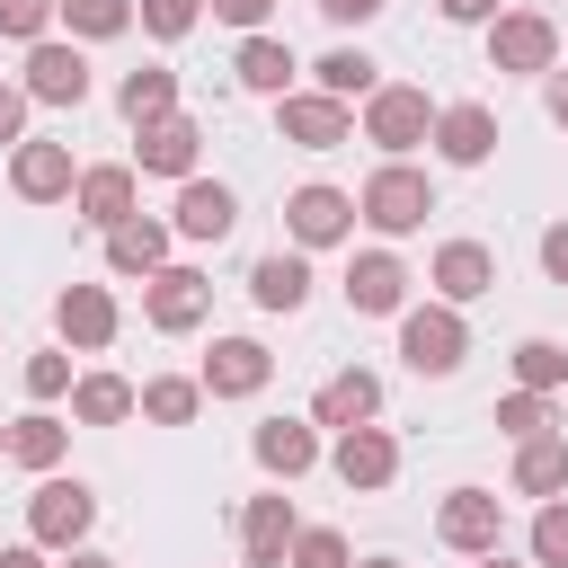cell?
<instances>
[{"mask_svg":"<svg viewBox=\"0 0 568 568\" xmlns=\"http://www.w3.org/2000/svg\"><path fill=\"white\" fill-rule=\"evenodd\" d=\"M355 213H364L373 231H390V240H399V231H417V222L435 213V186H426V178H417L408 160H390V169H373V178H364Z\"/></svg>","mask_w":568,"mask_h":568,"instance_id":"6da1fadb","label":"cell"},{"mask_svg":"<svg viewBox=\"0 0 568 568\" xmlns=\"http://www.w3.org/2000/svg\"><path fill=\"white\" fill-rule=\"evenodd\" d=\"M488 62L497 71H550L559 62V27L541 9H497L488 18Z\"/></svg>","mask_w":568,"mask_h":568,"instance_id":"7a4b0ae2","label":"cell"},{"mask_svg":"<svg viewBox=\"0 0 568 568\" xmlns=\"http://www.w3.org/2000/svg\"><path fill=\"white\" fill-rule=\"evenodd\" d=\"M89 524H98V497H89L80 479H44V488L27 497V532H36V550H71Z\"/></svg>","mask_w":568,"mask_h":568,"instance_id":"3957f363","label":"cell"},{"mask_svg":"<svg viewBox=\"0 0 568 568\" xmlns=\"http://www.w3.org/2000/svg\"><path fill=\"white\" fill-rule=\"evenodd\" d=\"M426 133H435L426 89H373V98H364V142H382L390 160H399V151H417Z\"/></svg>","mask_w":568,"mask_h":568,"instance_id":"277c9868","label":"cell"},{"mask_svg":"<svg viewBox=\"0 0 568 568\" xmlns=\"http://www.w3.org/2000/svg\"><path fill=\"white\" fill-rule=\"evenodd\" d=\"M462 346H470V328H462V311H453V302H426V311H408V320H399V355H408L417 373H453V364H462Z\"/></svg>","mask_w":568,"mask_h":568,"instance_id":"5b68a950","label":"cell"},{"mask_svg":"<svg viewBox=\"0 0 568 568\" xmlns=\"http://www.w3.org/2000/svg\"><path fill=\"white\" fill-rule=\"evenodd\" d=\"M275 124H284V142H302V151H337V142H355V115H346V98H328V89H311V98H275Z\"/></svg>","mask_w":568,"mask_h":568,"instance_id":"8992f818","label":"cell"},{"mask_svg":"<svg viewBox=\"0 0 568 568\" xmlns=\"http://www.w3.org/2000/svg\"><path fill=\"white\" fill-rule=\"evenodd\" d=\"M142 311H151V328H195L204 311H213V284L195 275V266H160V275H142Z\"/></svg>","mask_w":568,"mask_h":568,"instance_id":"52a82bcc","label":"cell"},{"mask_svg":"<svg viewBox=\"0 0 568 568\" xmlns=\"http://www.w3.org/2000/svg\"><path fill=\"white\" fill-rule=\"evenodd\" d=\"M284 231H293L302 248H328V240L355 231V195H337V186H293V195H284Z\"/></svg>","mask_w":568,"mask_h":568,"instance_id":"ba28073f","label":"cell"},{"mask_svg":"<svg viewBox=\"0 0 568 568\" xmlns=\"http://www.w3.org/2000/svg\"><path fill=\"white\" fill-rule=\"evenodd\" d=\"M293 497H248V515H240V568H284L293 559Z\"/></svg>","mask_w":568,"mask_h":568,"instance_id":"9c48e42d","label":"cell"},{"mask_svg":"<svg viewBox=\"0 0 568 568\" xmlns=\"http://www.w3.org/2000/svg\"><path fill=\"white\" fill-rule=\"evenodd\" d=\"M266 373H275V355H266L257 337H222V346L204 355V373H195V382H204L213 399H248V390H266Z\"/></svg>","mask_w":568,"mask_h":568,"instance_id":"30bf717a","label":"cell"},{"mask_svg":"<svg viewBox=\"0 0 568 568\" xmlns=\"http://www.w3.org/2000/svg\"><path fill=\"white\" fill-rule=\"evenodd\" d=\"M435 532H444L453 550H470V559H479V550H497V532H506V506H497L488 488H453V497H444V515H435Z\"/></svg>","mask_w":568,"mask_h":568,"instance_id":"8fae6325","label":"cell"},{"mask_svg":"<svg viewBox=\"0 0 568 568\" xmlns=\"http://www.w3.org/2000/svg\"><path fill=\"white\" fill-rule=\"evenodd\" d=\"M27 98H44V106H80V98H89V62H80V44H27Z\"/></svg>","mask_w":568,"mask_h":568,"instance_id":"7c38bea8","label":"cell"},{"mask_svg":"<svg viewBox=\"0 0 568 568\" xmlns=\"http://www.w3.org/2000/svg\"><path fill=\"white\" fill-rule=\"evenodd\" d=\"M195 151H204V124H195V115H160V124H142V142H133V160H142L151 178H186Z\"/></svg>","mask_w":568,"mask_h":568,"instance_id":"4fadbf2b","label":"cell"},{"mask_svg":"<svg viewBox=\"0 0 568 568\" xmlns=\"http://www.w3.org/2000/svg\"><path fill=\"white\" fill-rule=\"evenodd\" d=\"M373 408H382V382L355 364V373H328V382H320L311 426H337V435H346V426H373Z\"/></svg>","mask_w":568,"mask_h":568,"instance_id":"5bb4252c","label":"cell"},{"mask_svg":"<svg viewBox=\"0 0 568 568\" xmlns=\"http://www.w3.org/2000/svg\"><path fill=\"white\" fill-rule=\"evenodd\" d=\"M337 479H346V488H390V479H399V444H390L382 426H346V435H337Z\"/></svg>","mask_w":568,"mask_h":568,"instance_id":"9a60e30c","label":"cell"},{"mask_svg":"<svg viewBox=\"0 0 568 568\" xmlns=\"http://www.w3.org/2000/svg\"><path fill=\"white\" fill-rule=\"evenodd\" d=\"M9 186H18L27 204H53V195H71L80 178H71V151H62V142H18V160H9Z\"/></svg>","mask_w":568,"mask_h":568,"instance_id":"2e32d148","label":"cell"},{"mask_svg":"<svg viewBox=\"0 0 568 568\" xmlns=\"http://www.w3.org/2000/svg\"><path fill=\"white\" fill-rule=\"evenodd\" d=\"M399 293H408V266H399L390 248H364V257L346 266V302H355L364 320H382V311H399Z\"/></svg>","mask_w":568,"mask_h":568,"instance_id":"e0dca14e","label":"cell"},{"mask_svg":"<svg viewBox=\"0 0 568 568\" xmlns=\"http://www.w3.org/2000/svg\"><path fill=\"white\" fill-rule=\"evenodd\" d=\"M53 328H62L71 346H115V293H106V284H71V293L53 302Z\"/></svg>","mask_w":568,"mask_h":568,"instance_id":"ac0fdd59","label":"cell"},{"mask_svg":"<svg viewBox=\"0 0 568 568\" xmlns=\"http://www.w3.org/2000/svg\"><path fill=\"white\" fill-rule=\"evenodd\" d=\"M435 151H444L453 169H479V160L497 151V115H488V106H444V115H435Z\"/></svg>","mask_w":568,"mask_h":568,"instance_id":"d6986e66","label":"cell"},{"mask_svg":"<svg viewBox=\"0 0 568 568\" xmlns=\"http://www.w3.org/2000/svg\"><path fill=\"white\" fill-rule=\"evenodd\" d=\"M488 284H497V257H488L479 240H444V248H435V293H444V302H479Z\"/></svg>","mask_w":568,"mask_h":568,"instance_id":"ffe728a7","label":"cell"},{"mask_svg":"<svg viewBox=\"0 0 568 568\" xmlns=\"http://www.w3.org/2000/svg\"><path fill=\"white\" fill-rule=\"evenodd\" d=\"M231 222H240L231 186H213V178H186V186H178V231H186V240H222Z\"/></svg>","mask_w":568,"mask_h":568,"instance_id":"44dd1931","label":"cell"},{"mask_svg":"<svg viewBox=\"0 0 568 568\" xmlns=\"http://www.w3.org/2000/svg\"><path fill=\"white\" fill-rule=\"evenodd\" d=\"M133 408H142V390L115 382V373H80V382H71V417H80V426H124Z\"/></svg>","mask_w":568,"mask_h":568,"instance_id":"7402d4cb","label":"cell"},{"mask_svg":"<svg viewBox=\"0 0 568 568\" xmlns=\"http://www.w3.org/2000/svg\"><path fill=\"white\" fill-rule=\"evenodd\" d=\"M257 462H266L275 479H302V470L320 462V435H311L302 417H266V426H257Z\"/></svg>","mask_w":568,"mask_h":568,"instance_id":"603a6c76","label":"cell"},{"mask_svg":"<svg viewBox=\"0 0 568 568\" xmlns=\"http://www.w3.org/2000/svg\"><path fill=\"white\" fill-rule=\"evenodd\" d=\"M80 213L98 222V231H115V222H133V169H80Z\"/></svg>","mask_w":568,"mask_h":568,"instance_id":"cb8c5ba5","label":"cell"},{"mask_svg":"<svg viewBox=\"0 0 568 568\" xmlns=\"http://www.w3.org/2000/svg\"><path fill=\"white\" fill-rule=\"evenodd\" d=\"M160 257H169V231H160V222L133 213V222L106 231V266H115V275H160Z\"/></svg>","mask_w":568,"mask_h":568,"instance_id":"d4e9b609","label":"cell"},{"mask_svg":"<svg viewBox=\"0 0 568 568\" xmlns=\"http://www.w3.org/2000/svg\"><path fill=\"white\" fill-rule=\"evenodd\" d=\"M515 488H524V497H559V488H568V435H524Z\"/></svg>","mask_w":568,"mask_h":568,"instance_id":"484cf974","label":"cell"},{"mask_svg":"<svg viewBox=\"0 0 568 568\" xmlns=\"http://www.w3.org/2000/svg\"><path fill=\"white\" fill-rule=\"evenodd\" d=\"M231 71H240V89H257V98H284V89H293V44H275V36H248Z\"/></svg>","mask_w":568,"mask_h":568,"instance_id":"4316f807","label":"cell"},{"mask_svg":"<svg viewBox=\"0 0 568 568\" xmlns=\"http://www.w3.org/2000/svg\"><path fill=\"white\" fill-rule=\"evenodd\" d=\"M115 106H124L133 124H160V115H178V71H160V62H142V71H124V89H115Z\"/></svg>","mask_w":568,"mask_h":568,"instance_id":"83f0119b","label":"cell"},{"mask_svg":"<svg viewBox=\"0 0 568 568\" xmlns=\"http://www.w3.org/2000/svg\"><path fill=\"white\" fill-rule=\"evenodd\" d=\"M248 293H257V311H302V293H311V266L275 248V257H257V266H248Z\"/></svg>","mask_w":568,"mask_h":568,"instance_id":"f1b7e54d","label":"cell"},{"mask_svg":"<svg viewBox=\"0 0 568 568\" xmlns=\"http://www.w3.org/2000/svg\"><path fill=\"white\" fill-rule=\"evenodd\" d=\"M62 444H71V426H62V417H44V408L9 426V462H27V470H53V462H62Z\"/></svg>","mask_w":568,"mask_h":568,"instance_id":"f546056e","label":"cell"},{"mask_svg":"<svg viewBox=\"0 0 568 568\" xmlns=\"http://www.w3.org/2000/svg\"><path fill=\"white\" fill-rule=\"evenodd\" d=\"M320 89H328V98H373V89H382V80H373V53H355V44L320 53Z\"/></svg>","mask_w":568,"mask_h":568,"instance_id":"4dcf8cb0","label":"cell"},{"mask_svg":"<svg viewBox=\"0 0 568 568\" xmlns=\"http://www.w3.org/2000/svg\"><path fill=\"white\" fill-rule=\"evenodd\" d=\"M195 408H204V382H178V373L169 382H142V417L151 426H186Z\"/></svg>","mask_w":568,"mask_h":568,"instance_id":"1f68e13d","label":"cell"},{"mask_svg":"<svg viewBox=\"0 0 568 568\" xmlns=\"http://www.w3.org/2000/svg\"><path fill=\"white\" fill-rule=\"evenodd\" d=\"M515 382H524V390H559V382H568V355H559L550 337H524V346H515Z\"/></svg>","mask_w":568,"mask_h":568,"instance_id":"d6a6232c","label":"cell"},{"mask_svg":"<svg viewBox=\"0 0 568 568\" xmlns=\"http://www.w3.org/2000/svg\"><path fill=\"white\" fill-rule=\"evenodd\" d=\"M497 435H515V444H524V435H550V399H541V390H506V399H497Z\"/></svg>","mask_w":568,"mask_h":568,"instance_id":"836d02e7","label":"cell"},{"mask_svg":"<svg viewBox=\"0 0 568 568\" xmlns=\"http://www.w3.org/2000/svg\"><path fill=\"white\" fill-rule=\"evenodd\" d=\"M71 36H124L133 27V0H62Z\"/></svg>","mask_w":568,"mask_h":568,"instance_id":"e575fe53","label":"cell"},{"mask_svg":"<svg viewBox=\"0 0 568 568\" xmlns=\"http://www.w3.org/2000/svg\"><path fill=\"white\" fill-rule=\"evenodd\" d=\"M532 559H541V568H568V497H550V506L532 515Z\"/></svg>","mask_w":568,"mask_h":568,"instance_id":"d590c367","label":"cell"},{"mask_svg":"<svg viewBox=\"0 0 568 568\" xmlns=\"http://www.w3.org/2000/svg\"><path fill=\"white\" fill-rule=\"evenodd\" d=\"M293 568H346V532H328V524L293 532Z\"/></svg>","mask_w":568,"mask_h":568,"instance_id":"8d00e7d4","label":"cell"},{"mask_svg":"<svg viewBox=\"0 0 568 568\" xmlns=\"http://www.w3.org/2000/svg\"><path fill=\"white\" fill-rule=\"evenodd\" d=\"M44 18H53V0H0V36H18V44H44Z\"/></svg>","mask_w":568,"mask_h":568,"instance_id":"74e56055","label":"cell"},{"mask_svg":"<svg viewBox=\"0 0 568 568\" xmlns=\"http://www.w3.org/2000/svg\"><path fill=\"white\" fill-rule=\"evenodd\" d=\"M27 390L36 399H62L71 390V355H27Z\"/></svg>","mask_w":568,"mask_h":568,"instance_id":"f35d334b","label":"cell"},{"mask_svg":"<svg viewBox=\"0 0 568 568\" xmlns=\"http://www.w3.org/2000/svg\"><path fill=\"white\" fill-rule=\"evenodd\" d=\"M195 9H204V0H142V27H151V36H186Z\"/></svg>","mask_w":568,"mask_h":568,"instance_id":"ab89813d","label":"cell"},{"mask_svg":"<svg viewBox=\"0 0 568 568\" xmlns=\"http://www.w3.org/2000/svg\"><path fill=\"white\" fill-rule=\"evenodd\" d=\"M18 133H27V89L0 80V142H18Z\"/></svg>","mask_w":568,"mask_h":568,"instance_id":"60d3db41","label":"cell"},{"mask_svg":"<svg viewBox=\"0 0 568 568\" xmlns=\"http://www.w3.org/2000/svg\"><path fill=\"white\" fill-rule=\"evenodd\" d=\"M541 266L568 284V222H550V231H541Z\"/></svg>","mask_w":568,"mask_h":568,"instance_id":"b9f144b4","label":"cell"},{"mask_svg":"<svg viewBox=\"0 0 568 568\" xmlns=\"http://www.w3.org/2000/svg\"><path fill=\"white\" fill-rule=\"evenodd\" d=\"M266 9L275 0H213V18H231V27H266Z\"/></svg>","mask_w":568,"mask_h":568,"instance_id":"7bdbcfd3","label":"cell"},{"mask_svg":"<svg viewBox=\"0 0 568 568\" xmlns=\"http://www.w3.org/2000/svg\"><path fill=\"white\" fill-rule=\"evenodd\" d=\"M337 27H364V18H382V0H320Z\"/></svg>","mask_w":568,"mask_h":568,"instance_id":"ee69618b","label":"cell"},{"mask_svg":"<svg viewBox=\"0 0 568 568\" xmlns=\"http://www.w3.org/2000/svg\"><path fill=\"white\" fill-rule=\"evenodd\" d=\"M453 27H479V18H497V0H435Z\"/></svg>","mask_w":568,"mask_h":568,"instance_id":"f6af8a7d","label":"cell"},{"mask_svg":"<svg viewBox=\"0 0 568 568\" xmlns=\"http://www.w3.org/2000/svg\"><path fill=\"white\" fill-rule=\"evenodd\" d=\"M550 115H559V124H568V71H559V80H550Z\"/></svg>","mask_w":568,"mask_h":568,"instance_id":"bcb514c9","label":"cell"},{"mask_svg":"<svg viewBox=\"0 0 568 568\" xmlns=\"http://www.w3.org/2000/svg\"><path fill=\"white\" fill-rule=\"evenodd\" d=\"M0 568H44V550H0Z\"/></svg>","mask_w":568,"mask_h":568,"instance_id":"7dc6e473","label":"cell"},{"mask_svg":"<svg viewBox=\"0 0 568 568\" xmlns=\"http://www.w3.org/2000/svg\"><path fill=\"white\" fill-rule=\"evenodd\" d=\"M71 568H115V559H98V550H71Z\"/></svg>","mask_w":568,"mask_h":568,"instance_id":"c3c4849f","label":"cell"},{"mask_svg":"<svg viewBox=\"0 0 568 568\" xmlns=\"http://www.w3.org/2000/svg\"><path fill=\"white\" fill-rule=\"evenodd\" d=\"M479 568H515V559H497V550H479Z\"/></svg>","mask_w":568,"mask_h":568,"instance_id":"681fc988","label":"cell"},{"mask_svg":"<svg viewBox=\"0 0 568 568\" xmlns=\"http://www.w3.org/2000/svg\"><path fill=\"white\" fill-rule=\"evenodd\" d=\"M364 568H399V559H364Z\"/></svg>","mask_w":568,"mask_h":568,"instance_id":"f907efd6","label":"cell"},{"mask_svg":"<svg viewBox=\"0 0 568 568\" xmlns=\"http://www.w3.org/2000/svg\"><path fill=\"white\" fill-rule=\"evenodd\" d=\"M0 453H9V435H0Z\"/></svg>","mask_w":568,"mask_h":568,"instance_id":"816d5d0a","label":"cell"}]
</instances>
